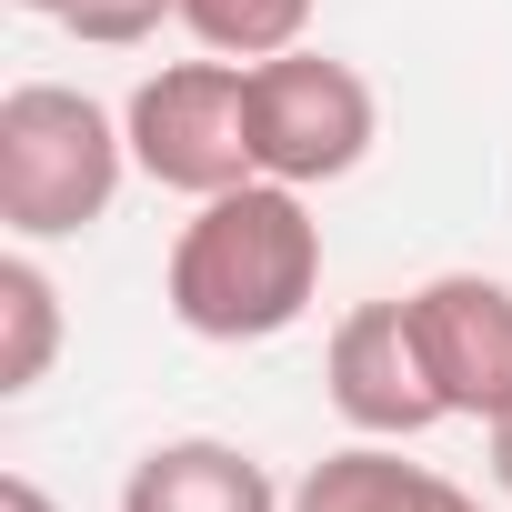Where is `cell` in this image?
<instances>
[{"instance_id":"1","label":"cell","mask_w":512,"mask_h":512,"mask_svg":"<svg viewBox=\"0 0 512 512\" xmlns=\"http://www.w3.org/2000/svg\"><path fill=\"white\" fill-rule=\"evenodd\" d=\"M161 302L191 342H282L312 302H322V221L292 181H241L211 191L171 262H161Z\"/></svg>"},{"instance_id":"2","label":"cell","mask_w":512,"mask_h":512,"mask_svg":"<svg viewBox=\"0 0 512 512\" xmlns=\"http://www.w3.org/2000/svg\"><path fill=\"white\" fill-rule=\"evenodd\" d=\"M131 171L121 111H101L71 81H11L0 91V221L11 241H81L111 221Z\"/></svg>"},{"instance_id":"3","label":"cell","mask_w":512,"mask_h":512,"mask_svg":"<svg viewBox=\"0 0 512 512\" xmlns=\"http://www.w3.org/2000/svg\"><path fill=\"white\" fill-rule=\"evenodd\" d=\"M121 131H131V171L181 201L262 181V161H251V61L201 51V61L141 71V91L121 101Z\"/></svg>"},{"instance_id":"4","label":"cell","mask_w":512,"mask_h":512,"mask_svg":"<svg viewBox=\"0 0 512 512\" xmlns=\"http://www.w3.org/2000/svg\"><path fill=\"white\" fill-rule=\"evenodd\" d=\"M372 141H382V101L352 61L312 41L282 61H251V161H262V181H292V191L352 181Z\"/></svg>"},{"instance_id":"5","label":"cell","mask_w":512,"mask_h":512,"mask_svg":"<svg viewBox=\"0 0 512 512\" xmlns=\"http://www.w3.org/2000/svg\"><path fill=\"white\" fill-rule=\"evenodd\" d=\"M412 302V342H422V372L442 392L452 422H502L512 412V282L492 272H432Z\"/></svg>"},{"instance_id":"6","label":"cell","mask_w":512,"mask_h":512,"mask_svg":"<svg viewBox=\"0 0 512 512\" xmlns=\"http://www.w3.org/2000/svg\"><path fill=\"white\" fill-rule=\"evenodd\" d=\"M322 382H332V412L372 442H422L442 412L432 372H422V342H412V302H352L332 322V352H322Z\"/></svg>"},{"instance_id":"7","label":"cell","mask_w":512,"mask_h":512,"mask_svg":"<svg viewBox=\"0 0 512 512\" xmlns=\"http://www.w3.org/2000/svg\"><path fill=\"white\" fill-rule=\"evenodd\" d=\"M121 512H292V492H272V472L251 462L241 442L181 432V442H151L131 462Z\"/></svg>"},{"instance_id":"8","label":"cell","mask_w":512,"mask_h":512,"mask_svg":"<svg viewBox=\"0 0 512 512\" xmlns=\"http://www.w3.org/2000/svg\"><path fill=\"white\" fill-rule=\"evenodd\" d=\"M472 492H452L432 462H402V442H342L292 482V512H462Z\"/></svg>"},{"instance_id":"9","label":"cell","mask_w":512,"mask_h":512,"mask_svg":"<svg viewBox=\"0 0 512 512\" xmlns=\"http://www.w3.org/2000/svg\"><path fill=\"white\" fill-rule=\"evenodd\" d=\"M61 362V282L31 262V241L0 262V392H41Z\"/></svg>"},{"instance_id":"10","label":"cell","mask_w":512,"mask_h":512,"mask_svg":"<svg viewBox=\"0 0 512 512\" xmlns=\"http://www.w3.org/2000/svg\"><path fill=\"white\" fill-rule=\"evenodd\" d=\"M181 31L211 61H282L312 41V0H181Z\"/></svg>"},{"instance_id":"11","label":"cell","mask_w":512,"mask_h":512,"mask_svg":"<svg viewBox=\"0 0 512 512\" xmlns=\"http://www.w3.org/2000/svg\"><path fill=\"white\" fill-rule=\"evenodd\" d=\"M161 21H181V0H71L61 11V31L91 41V51H141Z\"/></svg>"},{"instance_id":"12","label":"cell","mask_w":512,"mask_h":512,"mask_svg":"<svg viewBox=\"0 0 512 512\" xmlns=\"http://www.w3.org/2000/svg\"><path fill=\"white\" fill-rule=\"evenodd\" d=\"M0 512H61V502H51L31 472H0Z\"/></svg>"},{"instance_id":"13","label":"cell","mask_w":512,"mask_h":512,"mask_svg":"<svg viewBox=\"0 0 512 512\" xmlns=\"http://www.w3.org/2000/svg\"><path fill=\"white\" fill-rule=\"evenodd\" d=\"M492 482H502V492H512V412H502V422H492Z\"/></svg>"},{"instance_id":"14","label":"cell","mask_w":512,"mask_h":512,"mask_svg":"<svg viewBox=\"0 0 512 512\" xmlns=\"http://www.w3.org/2000/svg\"><path fill=\"white\" fill-rule=\"evenodd\" d=\"M11 11H51V21H61V11H71V0H11Z\"/></svg>"},{"instance_id":"15","label":"cell","mask_w":512,"mask_h":512,"mask_svg":"<svg viewBox=\"0 0 512 512\" xmlns=\"http://www.w3.org/2000/svg\"><path fill=\"white\" fill-rule=\"evenodd\" d=\"M462 512H482V502H462Z\"/></svg>"}]
</instances>
